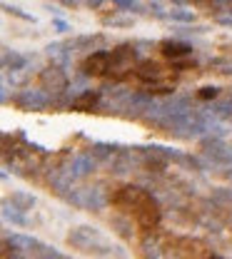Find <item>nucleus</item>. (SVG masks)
<instances>
[{"label": "nucleus", "instance_id": "nucleus-1", "mask_svg": "<svg viewBox=\"0 0 232 259\" xmlns=\"http://www.w3.org/2000/svg\"><path fill=\"white\" fill-rule=\"evenodd\" d=\"M110 204L123 212L130 222H133L140 232H155L160 225V204L155 202V197L150 192H145L142 187H115L110 194Z\"/></svg>", "mask_w": 232, "mask_h": 259}, {"label": "nucleus", "instance_id": "nucleus-2", "mask_svg": "<svg viewBox=\"0 0 232 259\" xmlns=\"http://www.w3.org/2000/svg\"><path fill=\"white\" fill-rule=\"evenodd\" d=\"M133 77L142 90L155 93V95H165V93H172V88L177 85V65L142 60V63H137Z\"/></svg>", "mask_w": 232, "mask_h": 259}, {"label": "nucleus", "instance_id": "nucleus-3", "mask_svg": "<svg viewBox=\"0 0 232 259\" xmlns=\"http://www.w3.org/2000/svg\"><path fill=\"white\" fill-rule=\"evenodd\" d=\"M165 249L172 257H212V249L207 244L190 239V237H170L165 242Z\"/></svg>", "mask_w": 232, "mask_h": 259}, {"label": "nucleus", "instance_id": "nucleus-4", "mask_svg": "<svg viewBox=\"0 0 232 259\" xmlns=\"http://www.w3.org/2000/svg\"><path fill=\"white\" fill-rule=\"evenodd\" d=\"M110 60H112L110 50H100L83 60V70L90 77H110Z\"/></svg>", "mask_w": 232, "mask_h": 259}, {"label": "nucleus", "instance_id": "nucleus-5", "mask_svg": "<svg viewBox=\"0 0 232 259\" xmlns=\"http://www.w3.org/2000/svg\"><path fill=\"white\" fill-rule=\"evenodd\" d=\"M160 50H163V55H165L167 60H170L172 65H177V67H180L182 60H187V58H190V48H187V45H182V42H163V45H160Z\"/></svg>", "mask_w": 232, "mask_h": 259}]
</instances>
